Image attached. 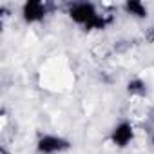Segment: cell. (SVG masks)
I'll return each mask as SVG.
<instances>
[{
    "label": "cell",
    "instance_id": "cell-1",
    "mask_svg": "<svg viewBox=\"0 0 154 154\" xmlns=\"http://www.w3.org/2000/svg\"><path fill=\"white\" fill-rule=\"evenodd\" d=\"M67 17L85 31H102L112 22V17L102 15L93 2H71L67 6Z\"/></svg>",
    "mask_w": 154,
    "mask_h": 154
},
{
    "label": "cell",
    "instance_id": "cell-2",
    "mask_svg": "<svg viewBox=\"0 0 154 154\" xmlns=\"http://www.w3.org/2000/svg\"><path fill=\"white\" fill-rule=\"evenodd\" d=\"M72 147L71 140L58 136V134H40L36 140V152L38 154H62Z\"/></svg>",
    "mask_w": 154,
    "mask_h": 154
},
{
    "label": "cell",
    "instance_id": "cell-3",
    "mask_svg": "<svg viewBox=\"0 0 154 154\" xmlns=\"http://www.w3.org/2000/svg\"><path fill=\"white\" fill-rule=\"evenodd\" d=\"M53 4L44 2V0H27L20 8V15L22 20L26 24H38L42 20H45V17L51 13Z\"/></svg>",
    "mask_w": 154,
    "mask_h": 154
},
{
    "label": "cell",
    "instance_id": "cell-4",
    "mask_svg": "<svg viewBox=\"0 0 154 154\" xmlns=\"http://www.w3.org/2000/svg\"><path fill=\"white\" fill-rule=\"evenodd\" d=\"M134 125L129 122V120H122L118 122L112 129H111V134H109V140L114 147L118 149H127L132 140H134Z\"/></svg>",
    "mask_w": 154,
    "mask_h": 154
},
{
    "label": "cell",
    "instance_id": "cell-5",
    "mask_svg": "<svg viewBox=\"0 0 154 154\" xmlns=\"http://www.w3.org/2000/svg\"><path fill=\"white\" fill-rule=\"evenodd\" d=\"M122 8H123V11H125L129 17H132V18L143 20V18L149 17V9H147V6H145L143 2H140V0H127V2H125Z\"/></svg>",
    "mask_w": 154,
    "mask_h": 154
},
{
    "label": "cell",
    "instance_id": "cell-6",
    "mask_svg": "<svg viewBox=\"0 0 154 154\" xmlns=\"http://www.w3.org/2000/svg\"><path fill=\"white\" fill-rule=\"evenodd\" d=\"M127 93L131 96H145L147 93V84L143 78H138V76H134V78H131L127 82Z\"/></svg>",
    "mask_w": 154,
    "mask_h": 154
},
{
    "label": "cell",
    "instance_id": "cell-7",
    "mask_svg": "<svg viewBox=\"0 0 154 154\" xmlns=\"http://www.w3.org/2000/svg\"><path fill=\"white\" fill-rule=\"evenodd\" d=\"M0 154H11V152H9L6 147H2V149H0Z\"/></svg>",
    "mask_w": 154,
    "mask_h": 154
},
{
    "label": "cell",
    "instance_id": "cell-8",
    "mask_svg": "<svg viewBox=\"0 0 154 154\" xmlns=\"http://www.w3.org/2000/svg\"><path fill=\"white\" fill-rule=\"evenodd\" d=\"M150 145H152V149H154V132L150 134Z\"/></svg>",
    "mask_w": 154,
    "mask_h": 154
}]
</instances>
